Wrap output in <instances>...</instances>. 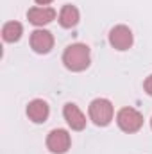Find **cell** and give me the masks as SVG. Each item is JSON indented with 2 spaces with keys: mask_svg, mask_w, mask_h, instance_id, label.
I'll return each instance as SVG.
<instances>
[{
  "mask_svg": "<svg viewBox=\"0 0 152 154\" xmlns=\"http://www.w3.org/2000/svg\"><path fill=\"white\" fill-rule=\"evenodd\" d=\"M63 63L72 72H82L90 66V48L84 43L68 45L63 52Z\"/></svg>",
  "mask_w": 152,
  "mask_h": 154,
  "instance_id": "6da1fadb",
  "label": "cell"
},
{
  "mask_svg": "<svg viewBox=\"0 0 152 154\" xmlns=\"http://www.w3.org/2000/svg\"><path fill=\"white\" fill-rule=\"evenodd\" d=\"M88 113H90V118L93 120L95 125L104 127V125H108L113 120L114 109H113L111 100H108V99H95V100H91V104L88 108Z\"/></svg>",
  "mask_w": 152,
  "mask_h": 154,
  "instance_id": "7a4b0ae2",
  "label": "cell"
},
{
  "mask_svg": "<svg viewBox=\"0 0 152 154\" xmlns=\"http://www.w3.org/2000/svg\"><path fill=\"white\" fill-rule=\"evenodd\" d=\"M116 124L123 133H136L143 125V115L134 108H122L116 115Z\"/></svg>",
  "mask_w": 152,
  "mask_h": 154,
  "instance_id": "3957f363",
  "label": "cell"
},
{
  "mask_svg": "<svg viewBox=\"0 0 152 154\" xmlns=\"http://www.w3.org/2000/svg\"><path fill=\"white\" fill-rule=\"evenodd\" d=\"M72 138L65 129H52L47 136V149L54 154H65L70 149Z\"/></svg>",
  "mask_w": 152,
  "mask_h": 154,
  "instance_id": "277c9868",
  "label": "cell"
},
{
  "mask_svg": "<svg viewBox=\"0 0 152 154\" xmlns=\"http://www.w3.org/2000/svg\"><path fill=\"white\" fill-rule=\"evenodd\" d=\"M132 41H134L132 31L127 25H116L109 32V43L116 50H127V48H131Z\"/></svg>",
  "mask_w": 152,
  "mask_h": 154,
  "instance_id": "5b68a950",
  "label": "cell"
},
{
  "mask_svg": "<svg viewBox=\"0 0 152 154\" xmlns=\"http://www.w3.org/2000/svg\"><path fill=\"white\" fill-rule=\"evenodd\" d=\"M31 47L38 54H48L52 50V47H54V36H52V32L45 31V29H36L31 34Z\"/></svg>",
  "mask_w": 152,
  "mask_h": 154,
  "instance_id": "8992f818",
  "label": "cell"
},
{
  "mask_svg": "<svg viewBox=\"0 0 152 154\" xmlns=\"http://www.w3.org/2000/svg\"><path fill=\"white\" fill-rule=\"evenodd\" d=\"M63 116H65L66 124H68L74 131H82V129L86 127V116H84V113L79 109V106L74 104V102L65 104V108H63Z\"/></svg>",
  "mask_w": 152,
  "mask_h": 154,
  "instance_id": "52a82bcc",
  "label": "cell"
},
{
  "mask_svg": "<svg viewBox=\"0 0 152 154\" xmlns=\"http://www.w3.org/2000/svg\"><path fill=\"white\" fill-rule=\"evenodd\" d=\"M27 18L31 23L34 25H47L50 23L54 18H56V9L52 7H47V5H38V7H31L27 11Z\"/></svg>",
  "mask_w": 152,
  "mask_h": 154,
  "instance_id": "ba28073f",
  "label": "cell"
},
{
  "mask_svg": "<svg viewBox=\"0 0 152 154\" xmlns=\"http://www.w3.org/2000/svg\"><path fill=\"white\" fill-rule=\"evenodd\" d=\"M48 113H50V108H48V104L43 99H34L27 106V116L34 124H43L48 118Z\"/></svg>",
  "mask_w": 152,
  "mask_h": 154,
  "instance_id": "9c48e42d",
  "label": "cell"
},
{
  "mask_svg": "<svg viewBox=\"0 0 152 154\" xmlns=\"http://www.w3.org/2000/svg\"><path fill=\"white\" fill-rule=\"evenodd\" d=\"M59 23L65 29H72L79 23V9L72 4L63 5V9L59 11Z\"/></svg>",
  "mask_w": 152,
  "mask_h": 154,
  "instance_id": "30bf717a",
  "label": "cell"
},
{
  "mask_svg": "<svg viewBox=\"0 0 152 154\" xmlns=\"http://www.w3.org/2000/svg\"><path fill=\"white\" fill-rule=\"evenodd\" d=\"M22 34H23V27H22L20 22H7L2 27V38L7 43L18 41V39L22 38Z\"/></svg>",
  "mask_w": 152,
  "mask_h": 154,
  "instance_id": "8fae6325",
  "label": "cell"
},
{
  "mask_svg": "<svg viewBox=\"0 0 152 154\" xmlns=\"http://www.w3.org/2000/svg\"><path fill=\"white\" fill-rule=\"evenodd\" d=\"M143 88H145V91H147V93L152 97V74L147 77V79H145V82H143Z\"/></svg>",
  "mask_w": 152,
  "mask_h": 154,
  "instance_id": "7c38bea8",
  "label": "cell"
},
{
  "mask_svg": "<svg viewBox=\"0 0 152 154\" xmlns=\"http://www.w3.org/2000/svg\"><path fill=\"white\" fill-rule=\"evenodd\" d=\"M50 2H54V0H36V4H39V5H48Z\"/></svg>",
  "mask_w": 152,
  "mask_h": 154,
  "instance_id": "4fadbf2b",
  "label": "cell"
},
{
  "mask_svg": "<svg viewBox=\"0 0 152 154\" xmlns=\"http://www.w3.org/2000/svg\"><path fill=\"white\" fill-rule=\"evenodd\" d=\"M150 127H152V118H150Z\"/></svg>",
  "mask_w": 152,
  "mask_h": 154,
  "instance_id": "5bb4252c",
  "label": "cell"
}]
</instances>
